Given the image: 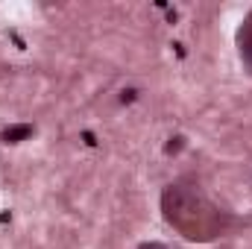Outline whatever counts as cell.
Instances as JSON below:
<instances>
[{
	"instance_id": "obj_1",
	"label": "cell",
	"mask_w": 252,
	"mask_h": 249,
	"mask_svg": "<svg viewBox=\"0 0 252 249\" xmlns=\"http://www.w3.org/2000/svg\"><path fill=\"white\" fill-rule=\"evenodd\" d=\"M161 217L170 229H176L190 244H211L226 238L241 220L220 208L196 176H179L161 190Z\"/></svg>"
},
{
	"instance_id": "obj_2",
	"label": "cell",
	"mask_w": 252,
	"mask_h": 249,
	"mask_svg": "<svg viewBox=\"0 0 252 249\" xmlns=\"http://www.w3.org/2000/svg\"><path fill=\"white\" fill-rule=\"evenodd\" d=\"M235 44H238V56H241V64L244 70L252 76V9L244 15L238 32H235Z\"/></svg>"
},
{
	"instance_id": "obj_3",
	"label": "cell",
	"mask_w": 252,
	"mask_h": 249,
	"mask_svg": "<svg viewBox=\"0 0 252 249\" xmlns=\"http://www.w3.org/2000/svg\"><path fill=\"white\" fill-rule=\"evenodd\" d=\"M138 249H176V247H170V244H161V241H144Z\"/></svg>"
}]
</instances>
